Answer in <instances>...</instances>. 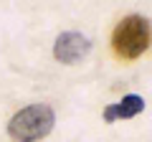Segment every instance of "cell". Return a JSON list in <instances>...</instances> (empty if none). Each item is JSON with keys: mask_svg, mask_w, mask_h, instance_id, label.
Here are the masks:
<instances>
[{"mask_svg": "<svg viewBox=\"0 0 152 142\" xmlns=\"http://www.w3.org/2000/svg\"><path fill=\"white\" fill-rule=\"evenodd\" d=\"M152 43V26L145 15L140 13H132V15H124L117 28L112 33V48L117 56L132 61L140 59Z\"/></svg>", "mask_w": 152, "mask_h": 142, "instance_id": "1", "label": "cell"}, {"mask_svg": "<svg viewBox=\"0 0 152 142\" xmlns=\"http://www.w3.org/2000/svg\"><path fill=\"white\" fill-rule=\"evenodd\" d=\"M56 124V114L48 104H28L8 122V135L15 142H38Z\"/></svg>", "mask_w": 152, "mask_h": 142, "instance_id": "2", "label": "cell"}, {"mask_svg": "<svg viewBox=\"0 0 152 142\" xmlns=\"http://www.w3.org/2000/svg\"><path fill=\"white\" fill-rule=\"evenodd\" d=\"M91 51V41L79 31H64L58 38L53 41V56L56 61L66 66H74L79 61H84Z\"/></svg>", "mask_w": 152, "mask_h": 142, "instance_id": "3", "label": "cell"}, {"mask_svg": "<svg viewBox=\"0 0 152 142\" xmlns=\"http://www.w3.org/2000/svg\"><path fill=\"white\" fill-rule=\"evenodd\" d=\"M140 112H145V99L140 94H127L119 102L109 104L104 109V122H117V119H132Z\"/></svg>", "mask_w": 152, "mask_h": 142, "instance_id": "4", "label": "cell"}]
</instances>
